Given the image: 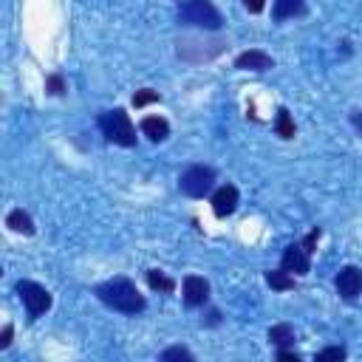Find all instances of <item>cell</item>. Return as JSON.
Listing matches in <instances>:
<instances>
[{"label":"cell","instance_id":"obj_27","mask_svg":"<svg viewBox=\"0 0 362 362\" xmlns=\"http://www.w3.org/2000/svg\"><path fill=\"white\" fill-rule=\"evenodd\" d=\"M218 320H221V314H218V311H209V320H206V322H209V325H215Z\"/></svg>","mask_w":362,"mask_h":362},{"label":"cell","instance_id":"obj_14","mask_svg":"<svg viewBox=\"0 0 362 362\" xmlns=\"http://www.w3.org/2000/svg\"><path fill=\"white\" fill-rule=\"evenodd\" d=\"M269 342L277 345L280 351H283V348H291V345H294V328H291L288 322L272 325V328H269Z\"/></svg>","mask_w":362,"mask_h":362},{"label":"cell","instance_id":"obj_12","mask_svg":"<svg viewBox=\"0 0 362 362\" xmlns=\"http://www.w3.org/2000/svg\"><path fill=\"white\" fill-rule=\"evenodd\" d=\"M308 8H305V3L303 0H277L274 6H272V17L280 23V20H288V17H303Z\"/></svg>","mask_w":362,"mask_h":362},{"label":"cell","instance_id":"obj_21","mask_svg":"<svg viewBox=\"0 0 362 362\" xmlns=\"http://www.w3.org/2000/svg\"><path fill=\"white\" fill-rule=\"evenodd\" d=\"M158 99H161V96H158L156 90H147V88L133 93V105H136V107H144V105H150V102H158Z\"/></svg>","mask_w":362,"mask_h":362},{"label":"cell","instance_id":"obj_24","mask_svg":"<svg viewBox=\"0 0 362 362\" xmlns=\"http://www.w3.org/2000/svg\"><path fill=\"white\" fill-rule=\"evenodd\" d=\"M277 362H303L297 354H291L288 348H283V351H277Z\"/></svg>","mask_w":362,"mask_h":362},{"label":"cell","instance_id":"obj_1","mask_svg":"<svg viewBox=\"0 0 362 362\" xmlns=\"http://www.w3.org/2000/svg\"><path fill=\"white\" fill-rule=\"evenodd\" d=\"M96 297L107 305V308H113V311H119V314H141L144 308H147V300H144V294L136 288V283L130 280V277H110V280H105V283H99L96 286Z\"/></svg>","mask_w":362,"mask_h":362},{"label":"cell","instance_id":"obj_26","mask_svg":"<svg viewBox=\"0 0 362 362\" xmlns=\"http://www.w3.org/2000/svg\"><path fill=\"white\" fill-rule=\"evenodd\" d=\"M246 11L257 14V11H263V3H249V0H246Z\"/></svg>","mask_w":362,"mask_h":362},{"label":"cell","instance_id":"obj_22","mask_svg":"<svg viewBox=\"0 0 362 362\" xmlns=\"http://www.w3.org/2000/svg\"><path fill=\"white\" fill-rule=\"evenodd\" d=\"M320 235H322V232H320V229H311V232H308V235H305V238H303V240H300V243H303V249H305V252H308V255H311V252H314V246H317V240H320Z\"/></svg>","mask_w":362,"mask_h":362},{"label":"cell","instance_id":"obj_20","mask_svg":"<svg viewBox=\"0 0 362 362\" xmlns=\"http://www.w3.org/2000/svg\"><path fill=\"white\" fill-rule=\"evenodd\" d=\"M45 90L54 93V96H62V93H65V79H62V74H48V76H45Z\"/></svg>","mask_w":362,"mask_h":362},{"label":"cell","instance_id":"obj_8","mask_svg":"<svg viewBox=\"0 0 362 362\" xmlns=\"http://www.w3.org/2000/svg\"><path fill=\"white\" fill-rule=\"evenodd\" d=\"M209 300V283L198 274H187L184 277V305L187 308H198Z\"/></svg>","mask_w":362,"mask_h":362},{"label":"cell","instance_id":"obj_10","mask_svg":"<svg viewBox=\"0 0 362 362\" xmlns=\"http://www.w3.org/2000/svg\"><path fill=\"white\" fill-rule=\"evenodd\" d=\"M272 65H274V59L260 48H249V51L235 57V68L238 71H269Z\"/></svg>","mask_w":362,"mask_h":362},{"label":"cell","instance_id":"obj_2","mask_svg":"<svg viewBox=\"0 0 362 362\" xmlns=\"http://www.w3.org/2000/svg\"><path fill=\"white\" fill-rule=\"evenodd\" d=\"M99 130L107 141L119 144V147H133L136 144V127L130 122V116L124 113V107H113V110H105L99 116Z\"/></svg>","mask_w":362,"mask_h":362},{"label":"cell","instance_id":"obj_9","mask_svg":"<svg viewBox=\"0 0 362 362\" xmlns=\"http://www.w3.org/2000/svg\"><path fill=\"white\" fill-rule=\"evenodd\" d=\"M238 187L235 184H223V187H218L215 192H212V212L218 215V218H226V215H232L235 209H238Z\"/></svg>","mask_w":362,"mask_h":362},{"label":"cell","instance_id":"obj_6","mask_svg":"<svg viewBox=\"0 0 362 362\" xmlns=\"http://www.w3.org/2000/svg\"><path fill=\"white\" fill-rule=\"evenodd\" d=\"M334 286H337V294L342 300H356L362 294V269L359 266H342L334 277Z\"/></svg>","mask_w":362,"mask_h":362},{"label":"cell","instance_id":"obj_13","mask_svg":"<svg viewBox=\"0 0 362 362\" xmlns=\"http://www.w3.org/2000/svg\"><path fill=\"white\" fill-rule=\"evenodd\" d=\"M6 226L11 232H20V235H34V221H31V215L25 209H11L6 215Z\"/></svg>","mask_w":362,"mask_h":362},{"label":"cell","instance_id":"obj_7","mask_svg":"<svg viewBox=\"0 0 362 362\" xmlns=\"http://www.w3.org/2000/svg\"><path fill=\"white\" fill-rule=\"evenodd\" d=\"M280 269L283 272H294V274H308L311 272V255L303 249V243H291L286 246L283 257H280Z\"/></svg>","mask_w":362,"mask_h":362},{"label":"cell","instance_id":"obj_16","mask_svg":"<svg viewBox=\"0 0 362 362\" xmlns=\"http://www.w3.org/2000/svg\"><path fill=\"white\" fill-rule=\"evenodd\" d=\"M147 286H150L153 291H164V294H170V291L175 288V280L167 277V274L158 272V269H147Z\"/></svg>","mask_w":362,"mask_h":362},{"label":"cell","instance_id":"obj_11","mask_svg":"<svg viewBox=\"0 0 362 362\" xmlns=\"http://www.w3.org/2000/svg\"><path fill=\"white\" fill-rule=\"evenodd\" d=\"M139 127L150 141H164L170 136V122L164 116H144Z\"/></svg>","mask_w":362,"mask_h":362},{"label":"cell","instance_id":"obj_17","mask_svg":"<svg viewBox=\"0 0 362 362\" xmlns=\"http://www.w3.org/2000/svg\"><path fill=\"white\" fill-rule=\"evenodd\" d=\"M266 283H269L274 291H288V288H294V277H291L288 272H283V269L266 272Z\"/></svg>","mask_w":362,"mask_h":362},{"label":"cell","instance_id":"obj_18","mask_svg":"<svg viewBox=\"0 0 362 362\" xmlns=\"http://www.w3.org/2000/svg\"><path fill=\"white\" fill-rule=\"evenodd\" d=\"M158 362H195L187 345H170L158 354Z\"/></svg>","mask_w":362,"mask_h":362},{"label":"cell","instance_id":"obj_25","mask_svg":"<svg viewBox=\"0 0 362 362\" xmlns=\"http://www.w3.org/2000/svg\"><path fill=\"white\" fill-rule=\"evenodd\" d=\"M351 124H354L356 133L362 136V110H351Z\"/></svg>","mask_w":362,"mask_h":362},{"label":"cell","instance_id":"obj_3","mask_svg":"<svg viewBox=\"0 0 362 362\" xmlns=\"http://www.w3.org/2000/svg\"><path fill=\"white\" fill-rule=\"evenodd\" d=\"M178 23L198 25V28H206V31H218L223 25V17L209 0H189V3L178 6Z\"/></svg>","mask_w":362,"mask_h":362},{"label":"cell","instance_id":"obj_4","mask_svg":"<svg viewBox=\"0 0 362 362\" xmlns=\"http://www.w3.org/2000/svg\"><path fill=\"white\" fill-rule=\"evenodd\" d=\"M212 187H215V170L209 164H189L178 175V189L187 198H204L212 192Z\"/></svg>","mask_w":362,"mask_h":362},{"label":"cell","instance_id":"obj_19","mask_svg":"<svg viewBox=\"0 0 362 362\" xmlns=\"http://www.w3.org/2000/svg\"><path fill=\"white\" fill-rule=\"evenodd\" d=\"M345 356H348L345 345H328L314 354V362H345Z\"/></svg>","mask_w":362,"mask_h":362},{"label":"cell","instance_id":"obj_5","mask_svg":"<svg viewBox=\"0 0 362 362\" xmlns=\"http://www.w3.org/2000/svg\"><path fill=\"white\" fill-rule=\"evenodd\" d=\"M17 294H20V300H23V305H25L31 320L51 308V291L45 286L34 283V280H20L17 283Z\"/></svg>","mask_w":362,"mask_h":362},{"label":"cell","instance_id":"obj_15","mask_svg":"<svg viewBox=\"0 0 362 362\" xmlns=\"http://www.w3.org/2000/svg\"><path fill=\"white\" fill-rule=\"evenodd\" d=\"M274 133H277L280 139H294V133H297L294 119H291V113H288L286 107H280L277 116H274Z\"/></svg>","mask_w":362,"mask_h":362},{"label":"cell","instance_id":"obj_23","mask_svg":"<svg viewBox=\"0 0 362 362\" xmlns=\"http://www.w3.org/2000/svg\"><path fill=\"white\" fill-rule=\"evenodd\" d=\"M11 337H14V325L6 322V325H3V334H0V348H8V345H11Z\"/></svg>","mask_w":362,"mask_h":362}]
</instances>
